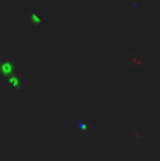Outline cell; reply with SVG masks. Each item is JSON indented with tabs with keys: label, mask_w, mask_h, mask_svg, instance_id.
I'll return each instance as SVG.
<instances>
[{
	"label": "cell",
	"mask_w": 160,
	"mask_h": 161,
	"mask_svg": "<svg viewBox=\"0 0 160 161\" xmlns=\"http://www.w3.org/2000/svg\"><path fill=\"white\" fill-rule=\"evenodd\" d=\"M129 63H132L135 69H141V67H145V63H143L141 56H137V55L132 56V58H129Z\"/></svg>",
	"instance_id": "1"
}]
</instances>
